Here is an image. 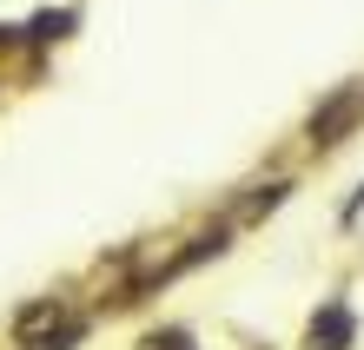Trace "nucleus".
Here are the masks:
<instances>
[{"label": "nucleus", "instance_id": "obj_1", "mask_svg": "<svg viewBox=\"0 0 364 350\" xmlns=\"http://www.w3.org/2000/svg\"><path fill=\"white\" fill-rule=\"evenodd\" d=\"M358 119H364V86H345V93H331V99L311 113V146H338Z\"/></svg>", "mask_w": 364, "mask_h": 350}, {"label": "nucleus", "instance_id": "obj_2", "mask_svg": "<svg viewBox=\"0 0 364 350\" xmlns=\"http://www.w3.org/2000/svg\"><path fill=\"white\" fill-rule=\"evenodd\" d=\"M351 337H358V317L345 311V304H325V311L311 317V331H305L311 350H351Z\"/></svg>", "mask_w": 364, "mask_h": 350}, {"label": "nucleus", "instance_id": "obj_3", "mask_svg": "<svg viewBox=\"0 0 364 350\" xmlns=\"http://www.w3.org/2000/svg\"><path fill=\"white\" fill-rule=\"evenodd\" d=\"M278 199H285V185H259V192H252V199H245V218H259V212H272Z\"/></svg>", "mask_w": 364, "mask_h": 350}, {"label": "nucleus", "instance_id": "obj_4", "mask_svg": "<svg viewBox=\"0 0 364 350\" xmlns=\"http://www.w3.org/2000/svg\"><path fill=\"white\" fill-rule=\"evenodd\" d=\"M67 27H73V13H40V20H33V33H40V40H60Z\"/></svg>", "mask_w": 364, "mask_h": 350}]
</instances>
